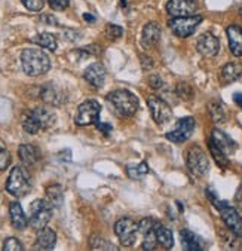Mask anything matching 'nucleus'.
I'll list each match as a JSON object with an SVG mask.
<instances>
[{
  "instance_id": "obj_1",
  "label": "nucleus",
  "mask_w": 242,
  "mask_h": 251,
  "mask_svg": "<svg viewBox=\"0 0 242 251\" xmlns=\"http://www.w3.org/2000/svg\"><path fill=\"white\" fill-rule=\"evenodd\" d=\"M107 103L110 104L112 110L122 118L134 116L138 110V98L126 91V89H116L107 95Z\"/></svg>"
},
{
  "instance_id": "obj_2",
  "label": "nucleus",
  "mask_w": 242,
  "mask_h": 251,
  "mask_svg": "<svg viewBox=\"0 0 242 251\" xmlns=\"http://www.w3.org/2000/svg\"><path fill=\"white\" fill-rule=\"evenodd\" d=\"M23 70L28 76H40L49 72L51 60L40 49H25L21 54Z\"/></svg>"
},
{
  "instance_id": "obj_3",
  "label": "nucleus",
  "mask_w": 242,
  "mask_h": 251,
  "mask_svg": "<svg viewBox=\"0 0 242 251\" xmlns=\"http://www.w3.org/2000/svg\"><path fill=\"white\" fill-rule=\"evenodd\" d=\"M52 208L54 207L48 202V201H43V199L33 201L28 210V223L31 225V227L39 230L49 223L52 217Z\"/></svg>"
},
{
  "instance_id": "obj_4",
  "label": "nucleus",
  "mask_w": 242,
  "mask_h": 251,
  "mask_svg": "<svg viewBox=\"0 0 242 251\" xmlns=\"http://www.w3.org/2000/svg\"><path fill=\"white\" fill-rule=\"evenodd\" d=\"M30 189H31V181L28 173L23 167H15L8 177L6 190L15 198H23L30 192Z\"/></svg>"
},
{
  "instance_id": "obj_5",
  "label": "nucleus",
  "mask_w": 242,
  "mask_h": 251,
  "mask_svg": "<svg viewBox=\"0 0 242 251\" xmlns=\"http://www.w3.org/2000/svg\"><path fill=\"white\" fill-rule=\"evenodd\" d=\"M186 164H187L189 171L196 177H204L210 170V161L199 146H192L187 150Z\"/></svg>"
},
{
  "instance_id": "obj_6",
  "label": "nucleus",
  "mask_w": 242,
  "mask_h": 251,
  "mask_svg": "<svg viewBox=\"0 0 242 251\" xmlns=\"http://www.w3.org/2000/svg\"><path fill=\"white\" fill-rule=\"evenodd\" d=\"M202 23L201 15H189V17H172L168 21V27L178 37H189L196 31L198 25Z\"/></svg>"
},
{
  "instance_id": "obj_7",
  "label": "nucleus",
  "mask_w": 242,
  "mask_h": 251,
  "mask_svg": "<svg viewBox=\"0 0 242 251\" xmlns=\"http://www.w3.org/2000/svg\"><path fill=\"white\" fill-rule=\"evenodd\" d=\"M100 112H101V106L97 103L95 100H86L85 103H82L77 107L74 122L79 126H86V125L97 124L100 119Z\"/></svg>"
},
{
  "instance_id": "obj_8",
  "label": "nucleus",
  "mask_w": 242,
  "mask_h": 251,
  "mask_svg": "<svg viewBox=\"0 0 242 251\" xmlns=\"http://www.w3.org/2000/svg\"><path fill=\"white\" fill-rule=\"evenodd\" d=\"M115 232L123 247H131L137 239L138 223H135L131 219H121L115 225Z\"/></svg>"
},
{
  "instance_id": "obj_9",
  "label": "nucleus",
  "mask_w": 242,
  "mask_h": 251,
  "mask_svg": "<svg viewBox=\"0 0 242 251\" xmlns=\"http://www.w3.org/2000/svg\"><path fill=\"white\" fill-rule=\"evenodd\" d=\"M147 106H149V110H150V115H152L153 121L156 124H159V125L167 124L172 116L171 107L159 97H149L147 98Z\"/></svg>"
},
{
  "instance_id": "obj_10",
  "label": "nucleus",
  "mask_w": 242,
  "mask_h": 251,
  "mask_svg": "<svg viewBox=\"0 0 242 251\" xmlns=\"http://www.w3.org/2000/svg\"><path fill=\"white\" fill-rule=\"evenodd\" d=\"M195 131V119L193 118H181L175 128L167 132V138L172 143H184L190 138V135Z\"/></svg>"
},
{
  "instance_id": "obj_11",
  "label": "nucleus",
  "mask_w": 242,
  "mask_h": 251,
  "mask_svg": "<svg viewBox=\"0 0 242 251\" xmlns=\"http://www.w3.org/2000/svg\"><path fill=\"white\" fill-rule=\"evenodd\" d=\"M199 3L198 0H169L167 11L171 17H189L195 15Z\"/></svg>"
},
{
  "instance_id": "obj_12",
  "label": "nucleus",
  "mask_w": 242,
  "mask_h": 251,
  "mask_svg": "<svg viewBox=\"0 0 242 251\" xmlns=\"http://www.w3.org/2000/svg\"><path fill=\"white\" fill-rule=\"evenodd\" d=\"M196 49H198V52L201 55L213 58L220 51V42H218V39L213 33H204V34H201L198 37Z\"/></svg>"
},
{
  "instance_id": "obj_13",
  "label": "nucleus",
  "mask_w": 242,
  "mask_h": 251,
  "mask_svg": "<svg viewBox=\"0 0 242 251\" xmlns=\"http://www.w3.org/2000/svg\"><path fill=\"white\" fill-rule=\"evenodd\" d=\"M220 214H221V219L223 222L226 223V226L229 227V230L238 236V238H242V217L239 216V213L230 207L229 204L226 207H223L221 210H218Z\"/></svg>"
},
{
  "instance_id": "obj_14",
  "label": "nucleus",
  "mask_w": 242,
  "mask_h": 251,
  "mask_svg": "<svg viewBox=\"0 0 242 251\" xmlns=\"http://www.w3.org/2000/svg\"><path fill=\"white\" fill-rule=\"evenodd\" d=\"M161 40V25L155 21L147 23L143 28L141 34V45L144 49H152L155 48Z\"/></svg>"
},
{
  "instance_id": "obj_15",
  "label": "nucleus",
  "mask_w": 242,
  "mask_h": 251,
  "mask_svg": "<svg viewBox=\"0 0 242 251\" xmlns=\"http://www.w3.org/2000/svg\"><path fill=\"white\" fill-rule=\"evenodd\" d=\"M85 80L92 85L94 88H101L106 82V69L100 64V63H94L89 67H86L85 73H83Z\"/></svg>"
},
{
  "instance_id": "obj_16",
  "label": "nucleus",
  "mask_w": 242,
  "mask_h": 251,
  "mask_svg": "<svg viewBox=\"0 0 242 251\" xmlns=\"http://www.w3.org/2000/svg\"><path fill=\"white\" fill-rule=\"evenodd\" d=\"M211 141L221 150L226 155H232L236 152V141H233L226 132L220 131V129H213L211 131Z\"/></svg>"
},
{
  "instance_id": "obj_17",
  "label": "nucleus",
  "mask_w": 242,
  "mask_h": 251,
  "mask_svg": "<svg viewBox=\"0 0 242 251\" xmlns=\"http://www.w3.org/2000/svg\"><path fill=\"white\" fill-rule=\"evenodd\" d=\"M226 34L229 39L230 52L235 57H242V27L239 25H229L226 28Z\"/></svg>"
},
{
  "instance_id": "obj_18",
  "label": "nucleus",
  "mask_w": 242,
  "mask_h": 251,
  "mask_svg": "<svg viewBox=\"0 0 242 251\" xmlns=\"http://www.w3.org/2000/svg\"><path fill=\"white\" fill-rule=\"evenodd\" d=\"M57 242V233L51 227H42L37 230L36 236V248L40 250H52Z\"/></svg>"
},
{
  "instance_id": "obj_19",
  "label": "nucleus",
  "mask_w": 242,
  "mask_h": 251,
  "mask_svg": "<svg viewBox=\"0 0 242 251\" xmlns=\"http://www.w3.org/2000/svg\"><path fill=\"white\" fill-rule=\"evenodd\" d=\"M18 156H20L21 162L27 167H33L40 161L39 149L33 144H21L18 149Z\"/></svg>"
},
{
  "instance_id": "obj_20",
  "label": "nucleus",
  "mask_w": 242,
  "mask_h": 251,
  "mask_svg": "<svg viewBox=\"0 0 242 251\" xmlns=\"http://www.w3.org/2000/svg\"><path fill=\"white\" fill-rule=\"evenodd\" d=\"M9 216H11L12 226L15 229H25L27 227L28 217L25 216L23 207L18 202H11V205H9Z\"/></svg>"
},
{
  "instance_id": "obj_21",
  "label": "nucleus",
  "mask_w": 242,
  "mask_h": 251,
  "mask_svg": "<svg viewBox=\"0 0 242 251\" xmlns=\"http://www.w3.org/2000/svg\"><path fill=\"white\" fill-rule=\"evenodd\" d=\"M33 113H34L36 119L39 121V124H40V126H42L43 129H46V128H51V126L55 124V121H57V116H55V113H54L51 109L45 107V106L36 107V109L33 110Z\"/></svg>"
},
{
  "instance_id": "obj_22",
  "label": "nucleus",
  "mask_w": 242,
  "mask_h": 251,
  "mask_svg": "<svg viewBox=\"0 0 242 251\" xmlns=\"http://www.w3.org/2000/svg\"><path fill=\"white\" fill-rule=\"evenodd\" d=\"M180 238H181L184 250H187V251H199V250H202V242H201L199 236L195 235L192 230L183 229L180 232Z\"/></svg>"
},
{
  "instance_id": "obj_23",
  "label": "nucleus",
  "mask_w": 242,
  "mask_h": 251,
  "mask_svg": "<svg viewBox=\"0 0 242 251\" xmlns=\"http://www.w3.org/2000/svg\"><path fill=\"white\" fill-rule=\"evenodd\" d=\"M242 76V66L239 63H227L221 69V82L232 83Z\"/></svg>"
},
{
  "instance_id": "obj_24",
  "label": "nucleus",
  "mask_w": 242,
  "mask_h": 251,
  "mask_svg": "<svg viewBox=\"0 0 242 251\" xmlns=\"http://www.w3.org/2000/svg\"><path fill=\"white\" fill-rule=\"evenodd\" d=\"M155 233H156L158 244H161L164 248H171V247L174 245V236H172V232H171L168 227H165L164 225L156 223Z\"/></svg>"
},
{
  "instance_id": "obj_25",
  "label": "nucleus",
  "mask_w": 242,
  "mask_h": 251,
  "mask_svg": "<svg viewBox=\"0 0 242 251\" xmlns=\"http://www.w3.org/2000/svg\"><path fill=\"white\" fill-rule=\"evenodd\" d=\"M46 201L49 202L52 207H55V208H58V207H61V204H63V189H61V186L60 184H52V186H49L46 189Z\"/></svg>"
},
{
  "instance_id": "obj_26",
  "label": "nucleus",
  "mask_w": 242,
  "mask_h": 251,
  "mask_svg": "<svg viewBox=\"0 0 242 251\" xmlns=\"http://www.w3.org/2000/svg\"><path fill=\"white\" fill-rule=\"evenodd\" d=\"M208 113L216 124H221L226 121V109L220 101H216V100L208 104Z\"/></svg>"
},
{
  "instance_id": "obj_27",
  "label": "nucleus",
  "mask_w": 242,
  "mask_h": 251,
  "mask_svg": "<svg viewBox=\"0 0 242 251\" xmlns=\"http://www.w3.org/2000/svg\"><path fill=\"white\" fill-rule=\"evenodd\" d=\"M33 42L45 49H49V51H55L57 49V39L51 33H40L36 37H33Z\"/></svg>"
},
{
  "instance_id": "obj_28",
  "label": "nucleus",
  "mask_w": 242,
  "mask_h": 251,
  "mask_svg": "<svg viewBox=\"0 0 242 251\" xmlns=\"http://www.w3.org/2000/svg\"><path fill=\"white\" fill-rule=\"evenodd\" d=\"M208 146H210V152H211V156L214 158V161H216V164L221 168V170H226V168H229V159H227V155L226 153H223L221 150L210 140L208 141Z\"/></svg>"
},
{
  "instance_id": "obj_29",
  "label": "nucleus",
  "mask_w": 242,
  "mask_h": 251,
  "mask_svg": "<svg viewBox=\"0 0 242 251\" xmlns=\"http://www.w3.org/2000/svg\"><path fill=\"white\" fill-rule=\"evenodd\" d=\"M23 128L28 134H36V132H39L42 129V126H40V124L36 119V116H34L33 112L24 113V116H23Z\"/></svg>"
},
{
  "instance_id": "obj_30",
  "label": "nucleus",
  "mask_w": 242,
  "mask_h": 251,
  "mask_svg": "<svg viewBox=\"0 0 242 251\" xmlns=\"http://www.w3.org/2000/svg\"><path fill=\"white\" fill-rule=\"evenodd\" d=\"M149 173V167L146 162H141L140 165H128L126 167V174L131 178H141L143 176H146Z\"/></svg>"
},
{
  "instance_id": "obj_31",
  "label": "nucleus",
  "mask_w": 242,
  "mask_h": 251,
  "mask_svg": "<svg viewBox=\"0 0 242 251\" xmlns=\"http://www.w3.org/2000/svg\"><path fill=\"white\" fill-rule=\"evenodd\" d=\"M42 98L45 100L46 103H49V104H55V106L61 104L58 92H55V89H52V88H46V89H43V91H42Z\"/></svg>"
},
{
  "instance_id": "obj_32",
  "label": "nucleus",
  "mask_w": 242,
  "mask_h": 251,
  "mask_svg": "<svg viewBox=\"0 0 242 251\" xmlns=\"http://www.w3.org/2000/svg\"><path fill=\"white\" fill-rule=\"evenodd\" d=\"M91 248H94V250H116V247H113L109 241H106L100 236L91 238Z\"/></svg>"
},
{
  "instance_id": "obj_33",
  "label": "nucleus",
  "mask_w": 242,
  "mask_h": 251,
  "mask_svg": "<svg viewBox=\"0 0 242 251\" xmlns=\"http://www.w3.org/2000/svg\"><path fill=\"white\" fill-rule=\"evenodd\" d=\"M156 244H158V239H156V233H155V229L144 233V241H143V248L144 250H155L156 248Z\"/></svg>"
},
{
  "instance_id": "obj_34",
  "label": "nucleus",
  "mask_w": 242,
  "mask_h": 251,
  "mask_svg": "<svg viewBox=\"0 0 242 251\" xmlns=\"http://www.w3.org/2000/svg\"><path fill=\"white\" fill-rule=\"evenodd\" d=\"M122 34H123V30H122V27H119V25L109 24L107 28H106V36H107L110 40H118V39L122 37Z\"/></svg>"
},
{
  "instance_id": "obj_35",
  "label": "nucleus",
  "mask_w": 242,
  "mask_h": 251,
  "mask_svg": "<svg viewBox=\"0 0 242 251\" xmlns=\"http://www.w3.org/2000/svg\"><path fill=\"white\" fill-rule=\"evenodd\" d=\"M21 2L31 12H39L45 6V0H21Z\"/></svg>"
},
{
  "instance_id": "obj_36",
  "label": "nucleus",
  "mask_w": 242,
  "mask_h": 251,
  "mask_svg": "<svg viewBox=\"0 0 242 251\" xmlns=\"http://www.w3.org/2000/svg\"><path fill=\"white\" fill-rule=\"evenodd\" d=\"M3 250L5 251H23L24 247L20 242V239H17V238H8L5 241V244H3Z\"/></svg>"
},
{
  "instance_id": "obj_37",
  "label": "nucleus",
  "mask_w": 242,
  "mask_h": 251,
  "mask_svg": "<svg viewBox=\"0 0 242 251\" xmlns=\"http://www.w3.org/2000/svg\"><path fill=\"white\" fill-rule=\"evenodd\" d=\"M11 164V155L8 152V149L3 146H0V171H5Z\"/></svg>"
},
{
  "instance_id": "obj_38",
  "label": "nucleus",
  "mask_w": 242,
  "mask_h": 251,
  "mask_svg": "<svg viewBox=\"0 0 242 251\" xmlns=\"http://www.w3.org/2000/svg\"><path fill=\"white\" fill-rule=\"evenodd\" d=\"M156 227V222L152 220V219H143L140 223H138V230L144 235V233H147L150 230H153Z\"/></svg>"
},
{
  "instance_id": "obj_39",
  "label": "nucleus",
  "mask_w": 242,
  "mask_h": 251,
  "mask_svg": "<svg viewBox=\"0 0 242 251\" xmlns=\"http://www.w3.org/2000/svg\"><path fill=\"white\" fill-rule=\"evenodd\" d=\"M48 3L54 11H64L69 8L70 0H48Z\"/></svg>"
},
{
  "instance_id": "obj_40",
  "label": "nucleus",
  "mask_w": 242,
  "mask_h": 251,
  "mask_svg": "<svg viewBox=\"0 0 242 251\" xmlns=\"http://www.w3.org/2000/svg\"><path fill=\"white\" fill-rule=\"evenodd\" d=\"M177 92H178V95H180L181 98H184V100L192 98V88H190L189 85H186V83H180V85L177 86Z\"/></svg>"
},
{
  "instance_id": "obj_41",
  "label": "nucleus",
  "mask_w": 242,
  "mask_h": 251,
  "mask_svg": "<svg viewBox=\"0 0 242 251\" xmlns=\"http://www.w3.org/2000/svg\"><path fill=\"white\" fill-rule=\"evenodd\" d=\"M97 128H98V131H101L104 135H110V132L113 131L112 125L110 124H106V122H97Z\"/></svg>"
},
{
  "instance_id": "obj_42",
  "label": "nucleus",
  "mask_w": 242,
  "mask_h": 251,
  "mask_svg": "<svg viewBox=\"0 0 242 251\" xmlns=\"http://www.w3.org/2000/svg\"><path fill=\"white\" fill-rule=\"evenodd\" d=\"M149 82H150V85H152L155 89H159V88L164 85V82H162V79H161L159 76H152Z\"/></svg>"
},
{
  "instance_id": "obj_43",
  "label": "nucleus",
  "mask_w": 242,
  "mask_h": 251,
  "mask_svg": "<svg viewBox=\"0 0 242 251\" xmlns=\"http://www.w3.org/2000/svg\"><path fill=\"white\" fill-rule=\"evenodd\" d=\"M141 60H143V69H144V70H147V69H152V67H153V60H152V58H149V57H146V55H143Z\"/></svg>"
},
{
  "instance_id": "obj_44",
  "label": "nucleus",
  "mask_w": 242,
  "mask_h": 251,
  "mask_svg": "<svg viewBox=\"0 0 242 251\" xmlns=\"http://www.w3.org/2000/svg\"><path fill=\"white\" fill-rule=\"evenodd\" d=\"M233 98H235V101H236V104L242 109V92H239V94H235L233 95Z\"/></svg>"
},
{
  "instance_id": "obj_45",
  "label": "nucleus",
  "mask_w": 242,
  "mask_h": 251,
  "mask_svg": "<svg viewBox=\"0 0 242 251\" xmlns=\"http://www.w3.org/2000/svg\"><path fill=\"white\" fill-rule=\"evenodd\" d=\"M236 202L242 205V186H241V187L238 189V192H236Z\"/></svg>"
},
{
  "instance_id": "obj_46",
  "label": "nucleus",
  "mask_w": 242,
  "mask_h": 251,
  "mask_svg": "<svg viewBox=\"0 0 242 251\" xmlns=\"http://www.w3.org/2000/svg\"><path fill=\"white\" fill-rule=\"evenodd\" d=\"M83 17H85V20H86V21H91V23H94V21H95V18H94L91 14H85Z\"/></svg>"
}]
</instances>
